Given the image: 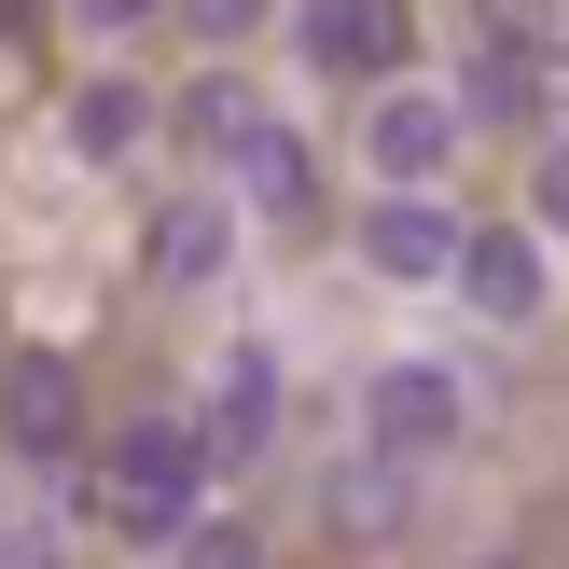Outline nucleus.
Segmentation results:
<instances>
[{"label": "nucleus", "instance_id": "6e6552de", "mask_svg": "<svg viewBox=\"0 0 569 569\" xmlns=\"http://www.w3.org/2000/svg\"><path fill=\"white\" fill-rule=\"evenodd\" d=\"M209 445H222V472H264V459H278V361H264V348H222V376H209Z\"/></svg>", "mask_w": 569, "mask_h": 569}, {"label": "nucleus", "instance_id": "f3484780", "mask_svg": "<svg viewBox=\"0 0 569 569\" xmlns=\"http://www.w3.org/2000/svg\"><path fill=\"white\" fill-rule=\"evenodd\" d=\"M528 222H542V237H569V126L542 139V167H528Z\"/></svg>", "mask_w": 569, "mask_h": 569}, {"label": "nucleus", "instance_id": "20e7f679", "mask_svg": "<svg viewBox=\"0 0 569 569\" xmlns=\"http://www.w3.org/2000/svg\"><path fill=\"white\" fill-rule=\"evenodd\" d=\"M292 56L376 98V83H403V56H417V0H292Z\"/></svg>", "mask_w": 569, "mask_h": 569}, {"label": "nucleus", "instance_id": "0eeeda50", "mask_svg": "<svg viewBox=\"0 0 569 569\" xmlns=\"http://www.w3.org/2000/svg\"><path fill=\"white\" fill-rule=\"evenodd\" d=\"M445 292H459L472 320H500V333H515L528 306H542V222H487V237L459 250V278H445Z\"/></svg>", "mask_w": 569, "mask_h": 569}, {"label": "nucleus", "instance_id": "423d86ee", "mask_svg": "<svg viewBox=\"0 0 569 569\" xmlns=\"http://www.w3.org/2000/svg\"><path fill=\"white\" fill-rule=\"evenodd\" d=\"M0 445H14L28 472H83V376L56 348L0 361Z\"/></svg>", "mask_w": 569, "mask_h": 569}, {"label": "nucleus", "instance_id": "6ab92c4d", "mask_svg": "<svg viewBox=\"0 0 569 569\" xmlns=\"http://www.w3.org/2000/svg\"><path fill=\"white\" fill-rule=\"evenodd\" d=\"M153 14H167V0H70V28H83V42H139Z\"/></svg>", "mask_w": 569, "mask_h": 569}, {"label": "nucleus", "instance_id": "f257e3e1", "mask_svg": "<svg viewBox=\"0 0 569 569\" xmlns=\"http://www.w3.org/2000/svg\"><path fill=\"white\" fill-rule=\"evenodd\" d=\"M209 487H222V445H209V417H126V431L98 445V515L126 528V542H181L194 515H209Z\"/></svg>", "mask_w": 569, "mask_h": 569}, {"label": "nucleus", "instance_id": "9b49d317", "mask_svg": "<svg viewBox=\"0 0 569 569\" xmlns=\"http://www.w3.org/2000/svg\"><path fill=\"white\" fill-rule=\"evenodd\" d=\"M333 528H348V542H403V528H417V459L361 445V459L333 472Z\"/></svg>", "mask_w": 569, "mask_h": 569}, {"label": "nucleus", "instance_id": "4468645a", "mask_svg": "<svg viewBox=\"0 0 569 569\" xmlns=\"http://www.w3.org/2000/svg\"><path fill=\"white\" fill-rule=\"evenodd\" d=\"M459 111H472V126H542V111H556V98H542V56H515V42H500L487 70L459 83Z\"/></svg>", "mask_w": 569, "mask_h": 569}, {"label": "nucleus", "instance_id": "dca6fc26", "mask_svg": "<svg viewBox=\"0 0 569 569\" xmlns=\"http://www.w3.org/2000/svg\"><path fill=\"white\" fill-rule=\"evenodd\" d=\"M472 14H487V28H500V42H515V56H542L556 28H569V0H472Z\"/></svg>", "mask_w": 569, "mask_h": 569}, {"label": "nucleus", "instance_id": "ddd939ff", "mask_svg": "<svg viewBox=\"0 0 569 569\" xmlns=\"http://www.w3.org/2000/svg\"><path fill=\"white\" fill-rule=\"evenodd\" d=\"M237 181H250V209H264V222H306V209H320V167H306V139H292V126H250Z\"/></svg>", "mask_w": 569, "mask_h": 569}, {"label": "nucleus", "instance_id": "aec40b11", "mask_svg": "<svg viewBox=\"0 0 569 569\" xmlns=\"http://www.w3.org/2000/svg\"><path fill=\"white\" fill-rule=\"evenodd\" d=\"M0 569H56V556H42V542H0Z\"/></svg>", "mask_w": 569, "mask_h": 569}, {"label": "nucleus", "instance_id": "1a4fd4ad", "mask_svg": "<svg viewBox=\"0 0 569 569\" xmlns=\"http://www.w3.org/2000/svg\"><path fill=\"white\" fill-rule=\"evenodd\" d=\"M222 250H237V209H222V194H167V209H153V237H139V264H153L167 292H209V278H222Z\"/></svg>", "mask_w": 569, "mask_h": 569}, {"label": "nucleus", "instance_id": "a211bd4d", "mask_svg": "<svg viewBox=\"0 0 569 569\" xmlns=\"http://www.w3.org/2000/svg\"><path fill=\"white\" fill-rule=\"evenodd\" d=\"M167 14H181V28H194V42H250V28H264V14H278V0H167Z\"/></svg>", "mask_w": 569, "mask_h": 569}, {"label": "nucleus", "instance_id": "f03ea898", "mask_svg": "<svg viewBox=\"0 0 569 569\" xmlns=\"http://www.w3.org/2000/svg\"><path fill=\"white\" fill-rule=\"evenodd\" d=\"M361 445H389V459H417V472H431V459H459V445H472V376H459V361H376V376H361Z\"/></svg>", "mask_w": 569, "mask_h": 569}, {"label": "nucleus", "instance_id": "2eb2a0df", "mask_svg": "<svg viewBox=\"0 0 569 569\" xmlns=\"http://www.w3.org/2000/svg\"><path fill=\"white\" fill-rule=\"evenodd\" d=\"M167 569H264V542H250V528H222V515H194L181 542H167Z\"/></svg>", "mask_w": 569, "mask_h": 569}, {"label": "nucleus", "instance_id": "f8f14e48", "mask_svg": "<svg viewBox=\"0 0 569 569\" xmlns=\"http://www.w3.org/2000/svg\"><path fill=\"white\" fill-rule=\"evenodd\" d=\"M250 126H264V98H250L237 70H194L181 98H167V139H181V153H209V167H237Z\"/></svg>", "mask_w": 569, "mask_h": 569}, {"label": "nucleus", "instance_id": "39448f33", "mask_svg": "<svg viewBox=\"0 0 569 569\" xmlns=\"http://www.w3.org/2000/svg\"><path fill=\"white\" fill-rule=\"evenodd\" d=\"M348 250H361V278H389V292H431V278H459L472 222L445 209V194H376V209L348 222Z\"/></svg>", "mask_w": 569, "mask_h": 569}, {"label": "nucleus", "instance_id": "7ed1b4c3", "mask_svg": "<svg viewBox=\"0 0 569 569\" xmlns=\"http://www.w3.org/2000/svg\"><path fill=\"white\" fill-rule=\"evenodd\" d=\"M459 139H472V111L445 98V83H376V98H361V167H376V194H445Z\"/></svg>", "mask_w": 569, "mask_h": 569}, {"label": "nucleus", "instance_id": "9d476101", "mask_svg": "<svg viewBox=\"0 0 569 569\" xmlns=\"http://www.w3.org/2000/svg\"><path fill=\"white\" fill-rule=\"evenodd\" d=\"M56 126H70V153H83V167H126L139 139L167 126V98H139L126 70H83V83H70V111H56Z\"/></svg>", "mask_w": 569, "mask_h": 569}]
</instances>
